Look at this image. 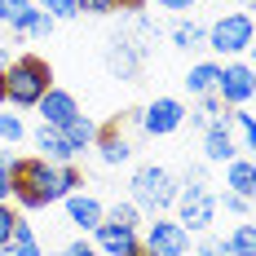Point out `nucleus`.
I'll return each instance as SVG.
<instances>
[{"label": "nucleus", "instance_id": "obj_27", "mask_svg": "<svg viewBox=\"0 0 256 256\" xmlns=\"http://www.w3.org/2000/svg\"><path fill=\"white\" fill-rule=\"evenodd\" d=\"M26 137V124H22V115H14V110H4L0 115V142H9V146H18Z\"/></svg>", "mask_w": 256, "mask_h": 256}, {"label": "nucleus", "instance_id": "obj_38", "mask_svg": "<svg viewBox=\"0 0 256 256\" xmlns=\"http://www.w3.org/2000/svg\"><path fill=\"white\" fill-rule=\"evenodd\" d=\"M243 4H248V0H243Z\"/></svg>", "mask_w": 256, "mask_h": 256}, {"label": "nucleus", "instance_id": "obj_4", "mask_svg": "<svg viewBox=\"0 0 256 256\" xmlns=\"http://www.w3.org/2000/svg\"><path fill=\"white\" fill-rule=\"evenodd\" d=\"M177 186L181 181L168 172V168H159V164H142L132 181H128V190H132V199L128 204L137 208V212H150V216H164L168 208L177 204Z\"/></svg>", "mask_w": 256, "mask_h": 256}, {"label": "nucleus", "instance_id": "obj_35", "mask_svg": "<svg viewBox=\"0 0 256 256\" xmlns=\"http://www.w3.org/2000/svg\"><path fill=\"white\" fill-rule=\"evenodd\" d=\"M9 62H14V49H4V44H0V80H4V66H9Z\"/></svg>", "mask_w": 256, "mask_h": 256}, {"label": "nucleus", "instance_id": "obj_30", "mask_svg": "<svg viewBox=\"0 0 256 256\" xmlns=\"http://www.w3.org/2000/svg\"><path fill=\"white\" fill-rule=\"evenodd\" d=\"M53 26H58V22H53L49 14H40V9H36V18H31V26H26V36H31V40H49Z\"/></svg>", "mask_w": 256, "mask_h": 256}, {"label": "nucleus", "instance_id": "obj_21", "mask_svg": "<svg viewBox=\"0 0 256 256\" xmlns=\"http://www.w3.org/2000/svg\"><path fill=\"white\" fill-rule=\"evenodd\" d=\"M230 132L238 137V150H256V115L248 106H234L230 110Z\"/></svg>", "mask_w": 256, "mask_h": 256}, {"label": "nucleus", "instance_id": "obj_10", "mask_svg": "<svg viewBox=\"0 0 256 256\" xmlns=\"http://www.w3.org/2000/svg\"><path fill=\"white\" fill-rule=\"evenodd\" d=\"M93 248L102 256H137L142 252V234L137 230H124V226H115V221H106L93 230Z\"/></svg>", "mask_w": 256, "mask_h": 256}, {"label": "nucleus", "instance_id": "obj_26", "mask_svg": "<svg viewBox=\"0 0 256 256\" xmlns=\"http://www.w3.org/2000/svg\"><path fill=\"white\" fill-rule=\"evenodd\" d=\"M14 168H18V154H14V150H0V204L14 199Z\"/></svg>", "mask_w": 256, "mask_h": 256}, {"label": "nucleus", "instance_id": "obj_25", "mask_svg": "<svg viewBox=\"0 0 256 256\" xmlns=\"http://www.w3.org/2000/svg\"><path fill=\"white\" fill-rule=\"evenodd\" d=\"M40 14H49L53 22H71V18H80V9H76V0H31Z\"/></svg>", "mask_w": 256, "mask_h": 256}, {"label": "nucleus", "instance_id": "obj_32", "mask_svg": "<svg viewBox=\"0 0 256 256\" xmlns=\"http://www.w3.org/2000/svg\"><path fill=\"white\" fill-rule=\"evenodd\" d=\"M58 256H102V252H98L88 238H76V243H66V248H62Z\"/></svg>", "mask_w": 256, "mask_h": 256}, {"label": "nucleus", "instance_id": "obj_31", "mask_svg": "<svg viewBox=\"0 0 256 256\" xmlns=\"http://www.w3.org/2000/svg\"><path fill=\"white\" fill-rule=\"evenodd\" d=\"M14 226H18V212L9 204H0V248H9V238H14Z\"/></svg>", "mask_w": 256, "mask_h": 256}, {"label": "nucleus", "instance_id": "obj_36", "mask_svg": "<svg viewBox=\"0 0 256 256\" xmlns=\"http://www.w3.org/2000/svg\"><path fill=\"white\" fill-rule=\"evenodd\" d=\"M0 256H14V248H0Z\"/></svg>", "mask_w": 256, "mask_h": 256}, {"label": "nucleus", "instance_id": "obj_33", "mask_svg": "<svg viewBox=\"0 0 256 256\" xmlns=\"http://www.w3.org/2000/svg\"><path fill=\"white\" fill-rule=\"evenodd\" d=\"M194 256H230V252H226V238H204Z\"/></svg>", "mask_w": 256, "mask_h": 256}, {"label": "nucleus", "instance_id": "obj_8", "mask_svg": "<svg viewBox=\"0 0 256 256\" xmlns=\"http://www.w3.org/2000/svg\"><path fill=\"white\" fill-rule=\"evenodd\" d=\"M186 110H190V106L181 102V98H154L146 110H137V128H142L146 137H172V132L186 124Z\"/></svg>", "mask_w": 256, "mask_h": 256}, {"label": "nucleus", "instance_id": "obj_11", "mask_svg": "<svg viewBox=\"0 0 256 256\" xmlns=\"http://www.w3.org/2000/svg\"><path fill=\"white\" fill-rule=\"evenodd\" d=\"M238 142H234L230 132V115L226 120H212V124L204 128V159L208 164H230V159H238Z\"/></svg>", "mask_w": 256, "mask_h": 256}, {"label": "nucleus", "instance_id": "obj_15", "mask_svg": "<svg viewBox=\"0 0 256 256\" xmlns=\"http://www.w3.org/2000/svg\"><path fill=\"white\" fill-rule=\"evenodd\" d=\"M226 190H230V194H243V199L256 194V164H252V154H238V159L226 164Z\"/></svg>", "mask_w": 256, "mask_h": 256}, {"label": "nucleus", "instance_id": "obj_6", "mask_svg": "<svg viewBox=\"0 0 256 256\" xmlns=\"http://www.w3.org/2000/svg\"><path fill=\"white\" fill-rule=\"evenodd\" d=\"M146 58H150V44H142V36H132V31H115L106 40V66L120 80H137Z\"/></svg>", "mask_w": 256, "mask_h": 256}, {"label": "nucleus", "instance_id": "obj_7", "mask_svg": "<svg viewBox=\"0 0 256 256\" xmlns=\"http://www.w3.org/2000/svg\"><path fill=\"white\" fill-rule=\"evenodd\" d=\"M142 252L146 256H190V230L181 226L177 216H154L146 226Z\"/></svg>", "mask_w": 256, "mask_h": 256}, {"label": "nucleus", "instance_id": "obj_9", "mask_svg": "<svg viewBox=\"0 0 256 256\" xmlns=\"http://www.w3.org/2000/svg\"><path fill=\"white\" fill-rule=\"evenodd\" d=\"M256 93V76L252 66L243 62V58H234V62H221V80H216V98L221 106L230 110V106H248Z\"/></svg>", "mask_w": 256, "mask_h": 256}, {"label": "nucleus", "instance_id": "obj_13", "mask_svg": "<svg viewBox=\"0 0 256 256\" xmlns=\"http://www.w3.org/2000/svg\"><path fill=\"white\" fill-rule=\"evenodd\" d=\"M93 150H98V159H102V164H110V168H120V164H128V159H132V142L120 132V120H115V124H106V128H98Z\"/></svg>", "mask_w": 256, "mask_h": 256}, {"label": "nucleus", "instance_id": "obj_3", "mask_svg": "<svg viewBox=\"0 0 256 256\" xmlns=\"http://www.w3.org/2000/svg\"><path fill=\"white\" fill-rule=\"evenodd\" d=\"M177 221L186 226L190 234H204L212 221H216V190H212V181H208L204 168H190L177 186Z\"/></svg>", "mask_w": 256, "mask_h": 256}, {"label": "nucleus", "instance_id": "obj_12", "mask_svg": "<svg viewBox=\"0 0 256 256\" xmlns=\"http://www.w3.org/2000/svg\"><path fill=\"white\" fill-rule=\"evenodd\" d=\"M36 110H40V124H49V128H66V124L80 115V102L66 93V88H49V93L36 102Z\"/></svg>", "mask_w": 256, "mask_h": 256}, {"label": "nucleus", "instance_id": "obj_16", "mask_svg": "<svg viewBox=\"0 0 256 256\" xmlns=\"http://www.w3.org/2000/svg\"><path fill=\"white\" fill-rule=\"evenodd\" d=\"M216 80H221V62H212V58H208V62H194V66L186 71L181 84H186V93L199 102V98H208V93H216Z\"/></svg>", "mask_w": 256, "mask_h": 256}, {"label": "nucleus", "instance_id": "obj_19", "mask_svg": "<svg viewBox=\"0 0 256 256\" xmlns=\"http://www.w3.org/2000/svg\"><path fill=\"white\" fill-rule=\"evenodd\" d=\"M31 18H36V4L31 0H0V22L14 26V36H26Z\"/></svg>", "mask_w": 256, "mask_h": 256}, {"label": "nucleus", "instance_id": "obj_29", "mask_svg": "<svg viewBox=\"0 0 256 256\" xmlns=\"http://www.w3.org/2000/svg\"><path fill=\"white\" fill-rule=\"evenodd\" d=\"M106 221H115V226H124V230H137V226H142V212L132 204H115L106 212Z\"/></svg>", "mask_w": 256, "mask_h": 256}, {"label": "nucleus", "instance_id": "obj_1", "mask_svg": "<svg viewBox=\"0 0 256 256\" xmlns=\"http://www.w3.org/2000/svg\"><path fill=\"white\" fill-rule=\"evenodd\" d=\"M80 186H84V177L76 164H49V159L31 154V159H18V168H14V204L22 212H36V208L62 204Z\"/></svg>", "mask_w": 256, "mask_h": 256}, {"label": "nucleus", "instance_id": "obj_18", "mask_svg": "<svg viewBox=\"0 0 256 256\" xmlns=\"http://www.w3.org/2000/svg\"><path fill=\"white\" fill-rule=\"evenodd\" d=\"M58 132L66 137V146H71V150H76V154L93 150V142H98V124H93V120H88L84 110H80V115H76V120H71V124H66V128H58Z\"/></svg>", "mask_w": 256, "mask_h": 256}, {"label": "nucleus", "instance_id": "obj_34", "mask_svg": "<svg viewBox=\"0 0 256 256\" xmlns=\"http://www.w3.org/2000/svg\"><path fill=\"white\" fill-rule=\"evenodd\" d=\"M159 9H172V14H186V9H194V0H154Z\"/></svg>", "mask_w": 256, "mask_h": 256}, {"label": "nucleus", "instance_id": "obj_28", "mask_svg": "<svg viewBox=\"0 0 256 256\" xmlns=\"http://www.w3.org/2000/svg\"><path fill=\"white\" fill-rule=\"evenodd\" d=\"M216 208L234 212L238 221H248V216H252V199H243V194H230V190H221V194H216Z\"/></svg>", "mask_w": 256, "mask_h": 256}, {"label": "nucleus", "instance_id": "obj_17", "mask_svg": "<svg viewBox=\"0 0 256 256\" xmlns=\"http://www.w3.org/2000/svg\"><path fill=\"white\" fill-rule=\"evenodd\" d=\"M36 150H40V159H49V164H71L76 159V150L66 146V137L58 128H49V124L36 128Z\"/></svg>", "mask_w": 256, "mask_h": 256}, {"label": "nucleus", "instance_id": "obj_22", "mask_svg": "<svg viewBox=\"0 0 256 256\" xmlns=\"http://www.w3.org/2000/svg\"><path fill=\"white\" fill-rule=\"evenodd\" d=\"M9 248H14V256H44V248H40V238H36V230H31V221H26V216H18Z\"/></svg>", "mask_w": 256, "mask_h": 256}, {"label": "nucleus", "instance_id": "obj_5", "mask_svg": "<svg viewBox=\"0 0 256 256\" xmlns=\"http://www.w3.org/2000/svg\"><path fill=\"white\" fill-rule=\"evenodd\" d=\"M252 40H256L252 14H248V9H234V14H226V18H216V22L208 26L204 49H212L216 58H248Z\"/></svg>", "mask_w": 256, "mask_h": 256}, {"label": "nucleus", "instance_id": "obj_2", "mask_svg": "<svg viewBox=\"0 0 256 256\" xmlns=\"http://www.w3.org/2000/svg\"><path fill=\"white\" fill-rule=\"evenodd\" d=\"M53 88V71L40 53H18L4 66V102L14 110H36V102Z\"/></svg>", "mask_w": 256, "mask_h": 256}, {"label": "nucleus", "instance_id": "obj_14", "mask_svg": "<svg viewBox=\"0 0 256 256\" xmlns=\"http://www.w3.org/2000/svg\"><path fill=\"white\" fill-rule=\"evenodd\" d=\"M62 204H66V221H71L76 230H84V234H93L98 226H102V216H106V208L98 204L93 194H80V190H76V194H66Z\"/></svg>", "mask_w": 256, "mask_h": 256}, {"label": "nucleus", "instance_id": "obj_23", "mask_svg": "<svg viewBox=\"0 0 256 256\" xmlns=\"http://www.w3.org/2000/svg\"><path fill=\"white\" fill-rule=\"evenodd\" d=\"M226 252H230V256H256V230H252V221H238V226L230 230Z\"/></svg>", "mask_w": 256, "mask_h": 256}, {"label": "nucleus", "instance_id": "obj_24", "mask_svg": "<svg viewBox=\"0 0 256 256\" xmlns=\"http://www.w3.org/2000/svg\"><path fill=\"white\" fill-rule=\"evenodd\" d=\"M80 14H93V18H106V14H120V9H142V0H76Z\"/></svg>", "mask_w": 256, "mask_h": 256}, {"label": "nucleus", "instance_id": "obj_20", "mask_svg": "<svg viewBox=\"0 0 256 256\" xmlns=\"http://www.w3.org/2000/svg\"><path fill=\"white\" fill-rule=\"evenodd\" d=\"M204 36H208V26H199L194 18H177L172 31H168L172 49H204Z\"/></svg>", "mask_w": 256, "mask_h": 256}, {"label": "nucleus", "instance_id": "obj_37", "mask_svg": "<svg viewBox=\"0 0 256 256\" xmlns=\"http://www.w3.org/2000/svg\"><path fill=\"white\" fill-rule=\"evenodd\" d=\"M137 256H146V252H137Z\"/></svg>", "mask_w": 256, "mask_h": 256}]
</instances>
